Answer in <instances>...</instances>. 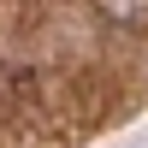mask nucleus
Returning <instances> with one entry per match:
<instances>
[{"instance_id":"f257e3e1","label":"nucleus","mask_w":148,"mask_h":148,"mask_svg":"<svg viewBox=\"0 0 148 148\" xmlns=\"http://www.w3.org/2000/svg\"><path fill=\"white\" fill-rule=\"evenodd\" d=\"M107 24H130V30H148V0H95Z\"/></svg>"}]
</instances>
